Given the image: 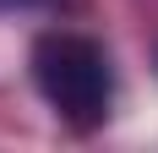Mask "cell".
I'll use <instances>...</instances> for the list:
<instances>
[{"label": "cell", "instance_id": "cell-1", "mask_svg": "<svg viewBox=\"0 0 158 153\" xmlns=\"http://www.w3.org/2000/svg\"><path fill=\"white\" fill-rule=\"evenodd\" d=\"M33 82L44 93V104L77 131L109 120L114 104V71L104 44L82 38V33H44L33 44Z\"/></svg>", "mask_w": 158, "mask_h": 153}, {"label": "cell", "instance_id": "cell-2", "mask_svg": "<svg viewBox=\"0 0 158 153\" xmlns=\"http://www.w3.org/2000/svg\"><path fill=\"white\" fill-rule=\"evenodd\" d=\"M0 6H27V0H0Z\"/></svg>", "mask_w": 158, "mask_h": 153}]
</instances>
